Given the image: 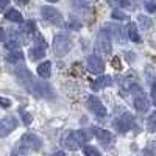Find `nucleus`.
I'll list each match as a JSON object with an SVG mask.
<instances>
[{
  "instance_id": "1",
  "label": "nucleus",
  "mask_w": 156,
  "mask_h": 156,
  "mask_svg": "<svg viewBox=\"0 0 156 156\" xmlns=\"http://www.w3.org/2000/svg\"><path fill=\"white\" fill-rule=\"evenodd\" d=\"M70 50V39L66 34H58L53 39V51L56 56H66Z\"/></svg>"
},
{
  "instance_id": "2",
  "label": "nucleus",
  "mask_w": 156,
  "mask_h": 156,
  "mask_svg": "<svg viewBox=\"0 0 156 156\" xmlns=\"http://www.w3.org/2000/svg\"><path fill=\"white\" fill-rule=\"evenodd\" d=\"M95 45H97V50L100 51V53H105V55L111 53V50H112V47H111V37H109L106 30H101L98 33Z\"/></svg>"
},
{
  "instance_id": "3",
  "label": "nucleus",
  "mask_w": 156,
  "mask_h": 156,
  "mask_svg": "<svg viewBox=\"0 0 156 156\" xmlns=\"http://www.w3.org/2000/svg\"><path fill=\"white\" fill-rule=\"evenodd\" d=\"M20 145H23L28 151H30V150L37 151L39 148L42 147V140H41V137H37L36 134L28 133V134H23V136H22V139H20Z\"/></svg>"
},
{
  "instance_id": "4",
  "label": "nucleus",
  "mask_w": 156,
  "mask_h": 156,
  "mask_svg": "<svg viewBox=\"0 0 156 156\" xmlns=\"http://www.w3.org/2000/svg\"><path fill=\"white\" fill-rule=\"evenodd\" d=\"M17 128V119L16 117H5V119L0 120V137H5L8 134H11L14 129Z\"/></svg>"
},
{
  "instance_id": "5",
  "label": "nucleus",
  "mask_w": 156,
  "mask_h": 156,
  "mask_svg": "<svg viewBox=\"0 0 156 156\" xmlns=\"http://www.w3.org/2000/svg\"><path fill=\"white\" fill-rule=\"evenodd\" d=\"M133 122H134L133 115L129 114V112H125L123 115H120V117H119V119H115V120H114V126L117 128V131H120V133H126L128 129L133 126Z\"/></svg>"
},
{
  "instance_id": "6",
  "label": "nucleus",
  "mask_w": 156,
  "mask_h": 156,
  "mask_svg": "<svg viewBox=\"0 0 156 156\" xmlns=\"http://www.w3.org/2000/svg\"><path fill=\"white\" fill-rule=\"evenodd\" d=\"M87 108L92 111L95 115H98V117H105L106 115V108H105V105L97 98V97H94V95H90V97H87Z\"/></svg>"
},
{
  "instance_id": "7",
  "label": "nucleus",
  "mask_w": 156,
  "mask_h": 156,
  "mask_svg": "<svg viewBox=\"0 0 156 156\" xmlns=\"http://www.w3.org/2000/svg\"><path fill=\"white\" fill-rule=\"evenodd\" d=\"M87 69H89V72H92L95 75L101 73L105 70V62H103V59L98 55H90L87 58Z\"/></svg>"
},
{
  "instance_id": "8",
  "label": "nucleus",
  "mask_w": 156,
  "mask_h": 156,
  "mask_svg": "<svg viewBox=\"0 0 156 156\" xmlns=\"http://www.w3.org/2000/svg\"><path fill=\"white\" fill-rule=\"evenodd\" d=\"M41 14H42V17H44L45 20L55 23V25L61 23V20H62L59 11L55 9V8H51V6H42V8H41Z\"/></svg>"
},
{
  "instance_id": "9",
  "label": "nucleus",
  "mask_w": 156,
  "mask_h": 156,
  "mask_svg": "<svg viewBox=\"0 0 156 156\" xmlns=\"http://www.w3.org/2000/svg\"><path fill=\"white\" fill-rule=\"evenodd\" d=\"M94 134L97 136V139L101 142L103 145H111L112 140H114L112 133L108 131V129H103V128H95V129H94Z\"/></svg>"
},
{
  "instance_id": "10",
  "label": "nucleus",
  "mask_w": 156,
  "mask_h": 156,
  "mask_svg": "<svg viewBox=\"0 0 156 156\" xmlns=\"http://www.w3.org/2000/svg\"><path fill=\"white\" fill-rule=\"evenodd\" d=\"M62 144H64V147H66L67 150H78V148L81 147L80 144H78V140L75 139L73 131L66 133V136H64V140H62Z\"/></svg>"
},
{
  "instance_id": "11",
  "label": "nucleus",
  "mask_w": 156,
  "mask_h": 156,
  "mask_svg": "<svg viewBox=\"0 0 156 156\" xmlns=\"http://www.w3.org/2000/svg\"><path fill=\"white\" fill-rule=\"evenodd\" d=\"M112 84V78L111 76H100V78H97V80L92 83V89L94 90H100V89H105V87H108V86H111Z\"/></svg>"
},
{
  "instance_id": "12",
  "label": "nucleus",
  "mask_w": 156,
  "mask_h": 156,
  "mask_svg": "<svg viewBox=\"0 0 156 156\" xmlns=\"http://www.w3.org/2000/svg\"><path fill=\"white\" fill-rule=\"evenodd\" d=\"M37 75L41 78H50V75H51V62L45 61V62L39 64L37 66Z\"/></svg>"
},
{
  "instance_id": "13",
  "label": "nucleus",
  "mask_w": 156,
  "mask_h": 156,
  "mask_svg": "<svg viewBox=\"0 0 156 156\" xmlns=\"http://www.w3.org/2000/svg\"><path fill=\"white\" fill-rule=\"evenodd\" d=\"M134 108L139 112H147L148 108H150V101L145 98V95L144 97H137V98H134Z\"/></svg>"
},
{
  "instance_id": "14",
  "label": "nucleus",
  "mask_w": 156,
  "mask_h": 156,
  "mask_svg": "<svg viewBox=\"0 0 156 156\" xmlns=\"http://www.w3.org/2000/svg\"><path fill=\"white\" fill-rule=\"evenodd\" d=\"M45 56V47H41V45H34L31 50H30V58L33 61H37Z\"/></svg>"
},
{
  "instance_id": "15",
  "label": "nucleus",
  "mask_w": 156,
  "mask_h": 156,
  "mask_svg": "<svg viewBox=\"0 0 156 156\" xmlns=\"http://www.w3.org/2000/svg\"><path fill=\"white\" fill-rule=\"evenodd\" d=\"M128 36L129 39H131L133 42H140V34L137 31V27L134 23H129V27H128Z\"/></svg>"
},
{
  "instance_id": "16",
  "label": "nucleus",
  "mask_w": 156,
  "mask_h": 156,
  "mask_svg": "<svg viewBox=\"0 0 156 156\" xmlns=\"http://www.w3.org/2000/svg\"><path fill=\"white\" fill-rule=\"evenodd\" d=\"M139 156H156V140L148 142V145L142 150V153Z\"/></svg>"
},
{
  "instance_id": "17",
  "label": "nucleus",
  "mask_w": 156,
  "mask_h": 156,
  "mask_svg": "<svg viewBox=\"0 0 156 156\" xmlns=\"http://www.w3.org/2000/svg\"><path fill=\"white\" fill-rule=\"evenodd\" d=\"M6 19L8 20H11V22H22L23 19H22V14L17 11V9H8V12H6Z\"/></svg>"
},
{
  "instance_id": "18",
  "label": "nucleus",
  "mask_w": 156,
  "mask_h": 156,
  "mask_svg": "<svg viewBox=\"0 0 156 156\" xmlns=\"http://www.w3.org/2000/svg\"><path fill=\"white\" fill-rule=\"evenodd\" d=\"M6 59H8V62H20L23 59V53L20 50H12L11 53L6 56Z\"/></svg>"
},
{
  "instance_id": "19",
  "label": "nucleus",
  "mask_w": 156,
  "mask_h": 156,
  "mask_svg": "<svg viewBox=\"0 0 156 156\" xmlns=\"http://www.w3.org/2000/svg\"><path fill=\"white\" fill-rule=\"evenodd\" d=\"M147 129H148L150 133H154L156 131V111L148 115V119H147Z\"/></svg>"
},
{
  "instance_id": "20",
  "label": "nucleus",
  "mask_w": 156,
  "mask_h": 156,
  "mask_svg": "<svg viewBox=\"0 0 156 156\" xmlns=\"http://www.w3.org/2000/svg\"><path fill=\"white\" fill-rule=\"evenodd\" d=\"M106 31H111L114 36H115V39H119V42L122 41V28L120 27H117V25H108L106 27Z\"/></svg>"
},
{
  "instance_id": "21",
  "label": "nucleus",
  "mask_w": 156,
  "mask_h": 156,
  "mask_svg": "<svg viewBox=\"0 0 156 156\" xmlns=\"http://www.w3.org/2000/svg\"><path fill=\"white\" fill-rule=\"evenodd\" d=\"M108 5L114 8H125L129 5V0H108Z\"/></svg>"
},
{
  "instance_id": "22",
  "label": "nucleus",
  "mask_w": 156,
  "mask_h": 156,
  "mask_svg": "<svg viewBox=\"0 0 156 156\" xmlns=\"http://www.w3.org/2000/svg\"><path fill=\"white\" fill-rule=\"evenodd\" d=\"M129 92L134 95V98L144 97V90H142V87H140L139 84H131V86H129Z\"/></svg>"
},
{
  "instance_id": "23",
  "label": "nucleus",
  "mask_w": 156,
  "mask_h": 156,
  "mask_svg": "<svg viewBox=\"0 0 156 156\" xmlns=\"http://www.w3.org/2000/svg\"><path fill=\"white\" fill-rule=\"evenodd\" d=\"M83 153H84L86 156H101V153H100L95 147H92V145H86V147L83 148Z\"/></svg>"
},
{
  "instance_id": "24",
  "label": "nucleus",
  "mask_w": 156,
  "mask_h": 156,
  "mask_svg": "<svg viewBox=\"0 0 156 156\" xmlns=\"http://www.w3.org/2000/svg\"><path fill=\"white\" fill-rule=\"evenodd\" d=\"M27 153H28V150L25 148L23 145H17L14 150H12V153H11V156H27Z\"/></svg>"
},
{
  "instance_id": "25",
  "label": "nucleus",
  "mask_w": 156,
  "mask_h": 156,
  "mask_svg": "<svg viewBox=\"0 0 156 156\" xmlns=\"http://www.w3.org/2000/svg\"><path fill=\"white\" fill-rule=\"evenodd\" d=\"M144 6L148 12H154L156 11V0H144Z\"/></svg>"
},
{
  "instance_id": "26",
  "label": "nucleus",
  "mask_w": 156,
  "mask_h": 156,
  "mask_svg": "<svg viewBox=\"0 0 156 156\" xmlns=\"http://www.w3.org/2000/svg\"><path fill=\"white\" fill-rule=\"evenodd\" d=\"M111 16H112L114 19H117V20H126V19H128V16L125 14V12H122V11H119V9H114Z\"/></svg>"
},
{
  "instance_id": "27",
  "label": "nucleus",
  "mask_w": 156,
  "mask_h": 156,
  "mask_svg": "<svg viewBox=\"0 0 156 156\" xmlns=\"http://www.w3.org/2000/svg\"><path fill=\"white\" fill-rule=\"evenodd\" d=\"M34 30H36V23H34L33 20H28L27 23L23 25V31H25V33H33Z\"/></svg>"
},
{
  "instance_id": "28",
  "label": "nucleus",
  "mask_w": 156,
  "mask_h": 156,
  "mask_svg": "<svg viewBox=\"0 0 156 156\" xmlns=\"http://www.w3.org/2000/svg\"><path fill=\"white\" fill-rule=\"evenodd\" d=\"M139 22H140V25H142L145 30H148V28L151 27V20H150L148 17H145V16H139Z\"/></svg>"
},
{
  "instance_id": "29",
  "label": "nucleus",
  "mask_w": 156,
  "mask_h": 156,
  "mask_svg": "<svg viewBox=\"0 0 156 156\" xmlns=\"http://www.w3.org/2000/svg\"><path fill=\"white\" fill-rule=\"evenodd\" d=\"M5 47L9 48V50H16V48L19 47V41H17V39H11V41H8V42L5 44Z\"/></svg>"
},
{
  "instance_id": "30",
  "label": "nucleus",
  "mask_w": 156,
  "mask_h": 156,
  "mask_svg": "<svg viewBox=\"0 0 156 156\" xmlns=\"http://www.w3.org/2000/svg\"><path fill=\"white\" fill-rule=\"evenodd\" d=\"M22 119H23V123H25V125H30L31 120H33V115H31L30 112H23V114H22Z\"/></svg>"
},
{
  "instance_id": "31",
  "label": "nucleus",
  "mask_w": 156,
  "mask_h": 156,
  "mask_svg": "<svg viewBox=\"0 0 156 156\" xmlns=\"http://www.w3.org/2000/svg\"><path fill=\"white\" fill-rule=\"evenodd\" d=\"M0 106H2V108H9V106H11V100L0 97Z\"/></svg>"
},
{
  "instance_id": "32",
  "label": "nucleus",
  "mask_w": 156,
  "mask_h": 156,
  "mask_svg": "<svg viewBox=\"0 0 156 156\" xmlns=\"http://www.w3.org/2000/svg\"><path fill=\"white\" fill-rule=\"evenodd\" d=\"M151 105L156 106V83L151 84Z\"/></svg>"
},
{
  "instance_id": "33",
  "label": "nucleus",
  "mask_w": 156,
  "mask_h": 156,
  "mask_svg": "<svg viewBox=\"0 0 156 156\" xmlns=\"http://www.w3.org/2000/svg\"><path fill=\"white\" fill-rule=\"evenodd\" d=\"M8 3H9V0H0V12L5 11V8L8 6Z\"/></svg>"
},
{
  "instance_id": "34",
  "label": "nucleus",
  "mask_w": 156,
  "mask_h": 156,
  "mask_svg": "<svg viewBox=\"0 0 156 156\" xmlns=\"http://www.w3.org/2000/svg\"><path fill=\"white\" fill-rule=\"evenodd\" d=\"M69 27H72L73 30H80V22H69Z\"/></svg>"
},
{
  "instance_id": "35",
  "label": "nucleus",
  "mask_w": 156,
  "mask_h": 156,
  "mask_svg": "<svg viewBox=\"0 0 156 156\" xmlns=\"http://www.w3.org/2000/svg\"><path fill=\"white\" fill-rule=\"evenodd\" d=\"M5 37H6V34H5V30L0 27V41H5Z\"/></svg>"
},
{
  "instance_id": "36",
  "label": "nucleus",
  "mask_w": 156,
  "mask_h": 156,
  "mask_svg": "<svg viewBox=\"0 0 156 156\" xmlns=\"http://www.w3.org/2000/svg\"><path fill=\"white\" fill-rule=\"evenodd\" d=\"M16 2H17L19 5H27V3L30 2V0H16Z\"/></svg>"
},
{
  "instance_id": "37",
  "label": "nucleus",
  "mask_w": 156,
  "mask_h": 156,
  "mask_svg": "<svg viewBox=\"0 0 156 156\" xmlns=\"http://www.w3.org/2000/svg\"><path fill=\"white\" fill-rule=\"evenodd\" d=\"M51 156H66V153H62V151H55Z\"/></svg>"
},
{
  "instance_id": "38",
  "label": "nucleus",
  "mask_w": 156,
  "mask_h": 156,
  "mask_svg": "<svg viewBox=\"0 0 156 156\" xmlns=\"http://www.w3.org/2000/svg\"><path fill=\"white\" fill-rule=\"evenodd\" d=\"M47 2H50V3H55V2H58V0H47Z\"/></svg>"
}]
</instances>
